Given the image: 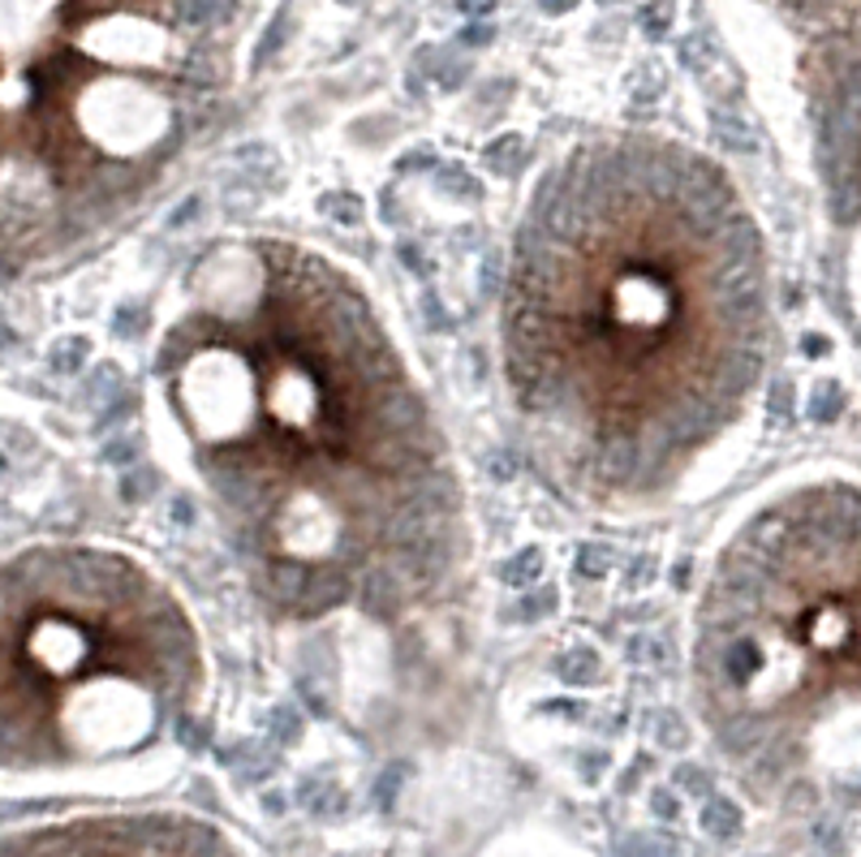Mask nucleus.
Instances as JSON below:
<instances>
[{
  "label": "nucleus",
  "mask_w": 861,
  "mask_h": 857,
  "mask_svg": "<svg viewBox=\"0 0 861 857\" xmlns=\"http://www.w3.org/2000/svg\"><path fill=\"white\" fill-rule=\"evenodd\" d=\"M655 811L664 814V818H672V814H677V806H672V797H655Z\"/></svg>",
  "instance_id": "8"
},
{
  "label": "nucleus",
  "mask_w": 861,
  "mask_h": 857,
  "mask_svg": "<svg viewBox=\"0 0 861 857\" xmlns=\"http://www.w3.org/2000/svg\"><path fill=\"white\" fill-rule=\"evenodd\" d=\"M680 784H689V789L702 793V789H707V775H702V771H680Z\"/></svg>",
  "instance_id": "7"
},
{
  "label": "nucleus",
  "mask_w": 861,
  "mask_h": 857,
  "mask_svg": "<svg viewBox=\"0 0 861 857\" xmlns=\"http://www.w3.org/2000/svg\"><path fill=\"white\" fill-rule=\"evenodd\" d=\"M720 741L763 750L771 716L858 681V496L818 488L758 517L720 565L698 638Z\"/></svg>",
  "instance_id": "3"
},
{
  "label": "nucleus",
  "mask_w": 861,
  "mask_h": 857,
  "mask_svg": "<svg viewBox=\"0 0 861 857\" xmlns=\"http://www.w3.org/2000/svg\"><path fill=\"white\" fill-rule=\"evenodd\" d=\"M625 849H629V857H677V854H672V845H659V840H642V836H634V840H629Z\"/></svg>",
  "instance_id": "6"
},
{
  "label": "nucleus",
  "mask_w": 861,
  "mask_h": 857,
  "mask_svg": "<svg viewBox=\"0 0 861 857\" xmlns=\"http://www.w3.org/2000/svg\"><path fill=\"white\" fill-rule=\"evenodd\" d=\"M763 246L702 156L586 147L551 173L517 237L508 375L547 427L616 483L711 440L767 350Z\"/></svg>",
  "instance_id": "1"
},
{
  "label": "nucleus",
  "mask_w": 861,
  "mask_h": 857,
  "mask_svg": "<svg viewBox=\"0 0 861 857\" xmlns=\"http://www.w3.org/2000/svg\"><path fill=\"white\" fill-rule=\"evenodd\" d=\"M702 827H707L711 836L728 840V836H736V832H741V811H736L732 802H711L707 814H702Z\"/></svg>",
  "instance_id": "5"
},
{
  "label": "nucleus",
  "mask_w": 861,
  "mask_h": 857,
  "mask_svg": "<svg viewBox=\"0 0 861 857\" xmlns=\"http://www.w3.org/2000/svg\"><path fill=\"white\" fill-rule=\"evenodd\" d=\"M198 673L177 603L99 551H31L0 569V759L47 754L52 716L104 685L177 698Z\"/></svg>",
  "instance_id": "4"
},
{
  "label": "nucleus",
  "mask_w": 861,
  "mask_h": 857,
  "mask_svg": "<svg viewBox=\"0 0 861 857\" xmlns=\"http://www.w3.org/2000/svg\"><path fill=\"white\" fill-rule=\"evenodd\" d=\"M556 4H560V9H564V4H573V0H547V9H556Z\"/></svg>",
  "instance_id": "9"
},
{
  "label": "nucleus",
  "mask_w": 861,
  "mask_h": 857,
  "mask_svg": "<svg viewBox=\"0 0 861 857\" xmlns=\"http://www.w3.org/2000/svg\"><path fill=\"white\" fill-rule=\"evenodd\" d=\"M263 293L241 315L185 323L173 336V409L203 449L207 479L250 508L263 551H280L293 504L327 513L332 556L349 565L336 513L358 547L384 531V504L427 465L422 406L363 298L323 259L259 246Z\"/></svg>",
  "instance_id": "2"
}]
</instances>
